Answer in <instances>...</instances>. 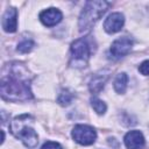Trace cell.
<instances>
[{"instance_id":"cell-1","label":"cell","mask_w":149,"mask_h":149,"mask_svg":"<svg viewBox=\"0 0 149 149\" xmlns=\"http://www.w3.org/2000/svg\"><path fill=\"white\" fill-rule=\"evenodd\" d=\"M0 91L8 101H26L33 98L30 90V76L20 63L8 64L2 70Z\"/></svg>"},{"instance_id":"cell-2","label":"cell","mask_w":149,"mask_h":149,"mask_svg":"<svg viewBox=\"0 0 149 149\" xmlns=\"http://www.w3.org/2000/svg\"><path fill=\"white\" fill-rule=\"evenodd\" d=\"M31 123L33 118L28 114H22L14 118L9 126L13 135L21 140L23 144L28 148H35L38 143L37 133L34 130Z\"/></svg>"},{"instance_id":"cell-3","label":"cell","mask_w":149,"mask_h":149,"mask_svg":"<svg viewBox=\"0 0 149 149\" xmlns=\"http://www.w3.org/2000/svg\"><path fill=\"white\" fill-rule=\"evenodd\" d=\"M109 3L106 1H87L79 15L78 28L79 31L90 30L94 23L107 10Z\"/></svg>"},{"instance_id":"cell-4","label":"cell","mask_w":149,"mask_h":149,"mask_svg":"<svg viewBox=\"0 0 149 149\" xmlns=\"http://www.w3.org/2000/svg\"><path fill=\"white\" fill-rule=\"evenodd\" d=\"M92 52L91 42L87 37H81L72 42L71 44V58L70 65L74 68L86 66Z\"/></svg>"},{"instance_id":"cell-5","label":"cell","mask_w":149,"mask_h":149,"mask_svg":"<svg viewBox=\"0 0 149 149\" xmlns=\"http://www.w3.org/2000/svg\"><path fill=\"white\" fill-rule=\"evenodd\" d=\"M73 140L81 146H90L94 143L97 139V133L93 127L87 125H77L72 129Z\"/></svg>"},{"instance_id":"cell-6","label":"cell","mask_w":149,"mask_h":149,"mask_svg":"<svg viewBox=\"0 0 149 149\" xmlns=\"http://www.w3.org/2000/svg\"><path fill=\"white\" fill-rule=\"evenodd\" d=\"M132 47H133V40L128 36H122V37L116 38L112 43L109 52L114 59H119L128 55L132 50Z\"/></svg>"},{"instance_id":"cell-7","label":"cell","mask_w":149,"mask_h":149,"mask_svg":"<svg viewBox=\"0 0 149 149\" xmlns=\"http://www.w3.org/2000/svg\"><path fill=\"white\" fill-rule=\"evenodd\" d=\"M123 23H125V17L121 13H118V12L112 13L106 17L104 22V29L108 34H114L122 29Z\"/></svg>"},{"instance_id":"cell-8","label":"cell","mask_w":149,"mask_h":149,"mask_svg":"<svg viewBox=\"0 0 149 149\" xmlns=\"http://www.w3.org/2000/svg\"><path fill=\"white\" fill-rule=\"evenodd\" d=\"M62 17H63L62 12L59 9H57V8H54V7L48 8L45 10L41 12V14H40L41 22L44 26H47V27H54V26H56L57 23L61 22Z\"/></svg>"},{"instance_id":"cell-9","label":"cell","mask_w":149,"mask_h":149,"mask_svg":"<svg viewBox=\"0 0 149 149\" xmlns=\"http://www.w3.org/2000/svg\"><path fill=\"white\" fill-rule=\"evenodd\" d=\"M123 142L128 149H142L146 144L144 136L140 130L128 132L123 137Z\"/></svg>"},{"instance_id":"cell-10","label":"cell","mask_w":149,"mask_h":149,"mask_svg":"<svg viewBox=\"0 0 149 149\" xmlns=\"http://www.w3.org/2000/svg\"><path fill=\"white\" fill-rule=\"evenodd\" d=\"M2 28L7 33H14L17 28V12L15 8L9 7L2 16Z\"/></svg>"},{"instance_id":"cell-11","label":"cell","mask_w":149,"mask_h":149,"mask_svg":"<svg viewBox=\"0 0 149 149\" xmlns=\"http://www.w3.org/2000/svg\"><path fill=\"white\" fill-rule=\"evenodd\" d=\"M107 79H108V72H99V73H95L92 77V79H91V81L88 84L90 91L93 94L99 93L104 88L105 83L107 81Z\"/></svg>"},{"instance_id":"cell-12","label":"cell","mask_w":149,"mask_h":149,"mask_svg":"<svg viewBox=\"0 0 149 149\" xmlns=\"http://www.w3.org/2000/svg\"><path fill=\"white\" fill-rule=\"evenodd\" d=\"M127 84H128V76L125 73V72H121L119 73L115 79H114V83H113V86H114V90L116 93H125L126 92V88H127Z\"/></svg>"},{"instance_id":"cell-13","label":"cell","mask_w":149,"mask_h":149,"mask_svg":"<svg viewBox=\"0 0 149 149\" xmlns=\"http://www.w3.org/2000/svg\"><path fill=\"white\" fill-rule=\"evenodd\" d=\"M72 99H73V94H72L69 90H63V91L59 93V95H58V98H57V101H58L62 106H68V105L72 101Z\"/></svg>"},{"instance_id":"cell-14","label":"cell","mask_w":149,"mask_h":149,"mask_svg":"<svg viewBox=\"0 0 149 149\" xmlns=\"http://www.w3.org/2000/svg\"><path fill=\"white\" fill-rule=\"evenodd\" d=\"M91 106L93 107V109L98 113V114H104L105 112H106V104L102 101V100H100V99H98V98H92L91 99Z\"/></svg>"},{"instance_id":"cell-15","label":"cell","mask_w":149,"mask_h":149,"mask_svg":"<svg viewBox=\"0 0 149 149\" xmlns=\"http://www.w3.org/2000/svg\"><path fill=\"white\" fill-rule=\"evenodd\" d=\"M34 47V42L31 40H23L17 44V51L21 54H27Z\"/></svg>"},{"instance_id":"cell-16","label":"cell","mask_w":149,"mask_h":149,"mask_svg":"<svg viewBox=\"0 0 149 149\" xmlns=\"http://www.w3.org/2000/svg\"><path fill=\"white\" fill-rule=\"evenodd\" d=\"M41 149H63V147H62L59 143H57V142L48 141V142H45V143L42 146Z\"/></svg>"},{"instance_id":"cell-17","label":"cell","mask_w":149,"mask_h":149,"mask_svg":"<svg viewBox=\"0 0 149 149\" xmlns=\"http://www.w3.org/2000/svg\"><path fill=\"white\" fill-rule=\"evenodd\" d=\"M139 71L144 76H149V59L141 63V65L139 66Z\"/></svg>"}]
</instances>
